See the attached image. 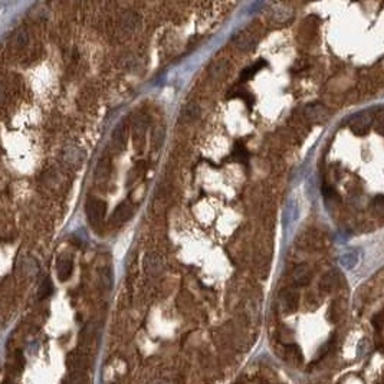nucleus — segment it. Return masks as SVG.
<instances>
[{
	"instance_id": "obj_11",
	"label": "nucleus",
	"mask_w": 384,
	"mask_h": 384,
	"mask_svg": "<svg viewBox=\"0 0 384 384\" xmlns=\"http://www.w3.org/2000/svg\"><path fill=\"white\" fill-rule=\"evenodd\" d=\"M233 42L236 43V46H237L239 49H243V50L252 49L253 45H255V40H253L252 38H249L246 34L236 35V36L233 38Z\"/></svg>"
},
{
	"instance_id": "obj_3",
	"label": "nucleus",
	"mask_w": 384,
	"mask_h": 384,
	"mask_svg": "<svg viewBox=\"0 0 384 384\" xmlns=\"http://www.w3.org/2000/svg\"><path fill=\"white\" fill-rule=\"evenodd\" d=\"M298 305H300V295L298 292L289 289V291H285L284 294L281 295V308L284 311L285 314H292L298 309Z\"/></svg>"
},
{
	"instance_id": "obj_19",
	"label": "nucleus",
	"mask_w": 384,
	"mask_h": 384,
	"mask_svg": "<svg viewBox=\"0 0 384 384\" xmlns=\"http://www.w3.org/2000/svg\"><path fill=\"white\" fill-rule=\"evenodd\" d=\"M183 114L186 115V118H196L199 115V107L196 104H189L186 108H184Z\"/></svg>"
},
{
	"instance_id": "obj_12",
	"label": "nucleus",
	"mask_w": 384,
	"mask_h": 384,
	"mask_svg": "<svg viewBox=\"0 0 384 384\" xmlns=\"http://www.w3.org/2000/svg\"><path fill=\"white\" fill-rule=\"evenodd\" d=\"M88 379L84 371H72L68 374V377L64 380V384H86Z\"/></svg>"
},
{
	"instance_id": "obj_6",
	"label": "nucleus",
	"mask_w": 384,
	"mask_h": 384,
	"mask_svg": "<svg viewBox=\"0 0 384 384\" xmlns=\"http://www.w3.org/2000/svg\"><path fill=\"white\" fill-rule=\"evenodd\" d=\"M292 278H294V282L300 286H304L309 282L311 279V270L307 265H298V267L294 269V273H292Z\"/></svg>"
},
{
	"instance_id": "obj_20",
	"label": "nucleus",
	"mask_w": 384,
	"mask_h": 384,
	"mask_svg": "<svg viewBox=\"0 0 384 384\" xmlns=\"http://www.w3.org/2000/svg\"><path fill=\"white\" fill-rule=\"evenodd\" d=\"M376 127H377V131L384 135V115H382V117L377 119V122H376Z\"/></svg>"
},
{
	"instance_id": "obj_13",
	"label": "nucleus",
	"mask_w": 384,
	"mask_h": 384,
	"mask_svg": "<svg viewBox=\"0 0 384 384\" xmlns=\"http://www.w3.org/2000/svg\"><path fill=\"white\" fill-rule=\"evenodd\" d=\"M265 65H267V62L259 61V62H256L255 65H251V67H248L246 69H243V72L240 74V79H242V81H248L249 78H252L261 68H264Z\"/></svg>"
},
{
	"instance_id": "obj_1",
	"label": "nucleus",
	"mask_w": 384,
	"mask_h": 384,
	"mask_svg": "<svg viewBox=\"0 0 384 384\" xmlns=\"http://www.w3.org/2000/svg\"><path fill=\"white\" fill-rule=\"evenodd\" d=\"M105 212H107V203L101 199H89L85 204V213H86V219L91 225L97 226L100 225L101 222L105 217Z\"/></svg>"
},
{
	"instance_id": "obj_18",
	"label": "nucleus",
	"mask_w": 384,
	"mask_h": 384,
	"mask_svg": "<svg viewBox=\"0 0 384 384\" xmlns=\"http://www.w3.org/2000/svg\"><path fill=\"white\" fill-rule=\"evenodd\" d=\"M334 285H335V278L333 276V273H328V275H325L322 279H321V284H319V286H321V289H324V291H331L333 288H334Z\"/></svg>"
},
{
	"instance_id": "obj_5",
	"label": "nucleus",
	"mask_w": 384,
	"mask_h": 384,
	"mask_svg": "<svg viewBox=\"0 0 384 384\" xmlns=\"http://www.w3.org/2000/svg\"><path fill=\"white\" fill-rule=\"evenodd\" d=\"M125 144H127V134H125V130L124 127L119 124L117 128L114 130L113 133V137H111V146L115 151H122L125 149Z\"/></svg>"
},
{
	"instance_id": "obj_10",
	"label": "nucleus",
	"mask_w": 384,
	"mask_h": 384,
	"mask_svg": "<svg viewBox=\"0 0 384 384\" xmlns=\"http://www.w3.org/2000/svg\"><path fill=\"white\" fill-rule=\"evenodd\" d=\"M68 366L74 371H84L86 367V358L82 354H72L68 357Z\"/></svg>"
},
{
	"instance_id": "obj_2",
	"label": "nucleus",
	"mask_w": 384,
	"mask_h": 384,
	"mask_svg": "<svg viewBox=\"0 0 384 384\" xmlns=\"http://www.w3.org/2000/svg\"><path fill=\"white\" fill-rule=\"evenodd\" d=\"M133 206L128 201H122L121 204H118L115 210L111 215V223L115 226H121L124 223H127L131 217H133Z\"/></svg>"
},
{
	"instance_id": "obj_16",
	"label": "nucleus",
	"mask_w": 384,
	"mask_h": 384,
	"mask_svg": "<svg viewBox=\"0 0 384 384\" xmlns=\"http://www.w3.org/2000/svg\"><path fill=\"white\" fill-rule=\"evenodd\" d=\"M52 291H53V285L50 282L49 278H45L43 281H42V284L39 286V298H48L50 294H52Z\"/></svg>"
},
{
	"instance_id": "obj_14",
	"label": "nucleus",
	"mask_w": 384,
	"mask_h": 384,
	"mask_svg": "<svg viewBox=\"0 0 384 384\" xmlns=\"http://www.w3.org/2000/svg\"><path fill=\"white\" fill-rule=\"evenodd\" d=\"M13 45L16 46V48H23V46H26L28 45V42H29V36H28V32L26 31H23V29H20V31H17L16 34L13 35Z\"/></svg>"
},
{
	"instance_id": "obj_8",
	"label": "nucleus",
	"mask_w": 384,
	"mask_h": 384,
	"mask_svg": "<svg viewBox=\"0 0 384 384\" xmlns=\"http://www.w3.org/2000/svg\"><path fill=\"white\" fill-rule=\"evenodd\" d=\"M72 259L69 258H61L58 261V265H56V273L59 276L61 281H67L68 278L72 275Z\"/></svg>"
},
{
	"instance_id": "obj_7",
	"label": "nucleus",
	"mask_w": 384,
	"mask_h": 384,
	"mask_svg": "<svg viewBox=\"0 0 384 384\" xmlns=\"http://www.w3.org/2000/svg\"><path fill=\"white\" fill-rule=\"evenodd\" d=\"M371 115L367 114H360L354 118L352 121V130L357 134H366L368 131V128L371 127Z\"/></svg>"
},
{
	"instance_id": "obj_4",
	"label": "nucleus",
	"mask_w": 384,
	"mask_h": 384,
	"mask_svg": "<svg viewBox=\"0 0 384 384\" xmlns=\"http://www.w3.org/2000/svg\"><path fill=\"white\" fill-rule=\"evenodd\" d=\"M143 264H144V269L147 273H157L163 268V259L157 253H147Z\"/></svg>"
},
{
	"instance_id": "obj_15",
	"label": "nucleus",
	"mask_w": 384,
	"mask_h": 384,
	"mask_svg": "<svg viewBox=\"0 0 384 384\" xmlns=\"http://www.w3.org/2000/svg\"><path fill=\"white\" fill-rule=\"evenodd\" d=\"M307 115L312 119H321L325 115V110L321 105H309L307 108Z\"/></svg>"
},
{
	"instance_id": "obj_9",
	"label": "nucleus",
	"mask_w": 384,
	"mask_h": 384,
	"mask_svg": "<svg viewBox=\"0 0 384 384\" xmlns=\"http://www.w3.org/2000/svg\"><path fill=\"white\" fill-rule=\"evenodd\" d=\"M121 26L125 32H134L140 26V17L134 13H127L121 19Z\"/></svg>"
},
{
	"instance_id": "obj_17",
	"label": "nucleus",
	"mask_w": 384,
	"mask_h": 384,
	"mask_svg": "<svg viewBox=\"0 0 384 384\" xmlns=\"http://www.w3.org/2000/svg\"><path fill=\"white\" fill-rule=\"evenodd\" d=\"M248 157H249V154H248V151H246V149H245L242 144H236V146H234V150H233L234 160H237V161H240V163H245V161L248 160Z\"/></svg>"
}]
</instances>
